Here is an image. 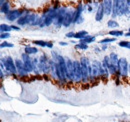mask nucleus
<instances>
[{"mask_svg": "<svg viewBox=\"0 0 130 122\" xmlns=\"http://www.w3.org/2000/svg\"><path fill=\"white\" fill-rule=\"evenodd\" d=\"M82 83V70L80 61H74V74H73V84Z\"/></svg>", "mask_w": 130, "mask_h": 122, "instance_id": "1", "label": "nucleus"}, {"mask_svg": "<svg viewBox=\"0 0 130 122\" xmlns=\"http://www.w3.org/2000/svg\"><path fill=\"white\" fill-rule=\"evenodd\" d=\"M129 64L127 63L126 58H120L118 61V73L120 74V76L123 78H126L128 71H129Z\"/></svg>", "mask_w": 130, "mask_h": 122, "instance_id": "2", "label": "nucleus"}, {"mask_svg": "<svg viewBox=\"0 0 130 122\" xmlns=\"http://www.w3.org/2000/svg\"><path fill=\"white\" fill-rule=\"evenodd\" d=\"M1 63L3 64V66H5L6 70H8L9 72H11L12 74L16 73L17 72V68L16 65H15V62H13V59L10 57V56H7L5 58H2Z\"/></svg>", "mask_w": 130, "mask_h": 122, "instance_id": "3", "label": "nucleus"}, {"mask_svg": "<svg viewBox=\"0 0 130 122\" xmlns=\"http://www.w3.org/2000/svg\"><path fill=\"white\" fill-rule=\"evenodd\" d=\"M23 13H25V10L23 9H14V10H10L5 15V17L9 21H14L16 19H19L21 16H23Z\"/></svg>", "mask_w": 130, "mask_h": 122, "instance_id": "4", "label": "nucleus"}, {"mask_svg": "<svg viewBox=\"0 0 130 122\" xmlns=\"http://www.w3.org/2000/svg\"><path fill=\"white\" fill-rule=\"evenodd\" d=\"M22 59H23L24 67H25L26 71H27L28 73L33 71V63H32V60L30 59V56H29L28 54L24 53V54H22Z\"/></svg>", "mask_w": 130, "mask_h": 122, "instance_id": "5", "label": "nucleus"}, {"mask_svg": "<svg viewBox=\"0 0 130 122\" xmlns=\"http://www.w3.org/2000/svg\"><path fill=\"white\" fill-rule=\"evenodd\" d=\"M102 6H103V10H104V14L106 15H111L112 14V10H113V1L111 0H105L102 2Z\"/></svg>", "mask_w": 130, "mask_h": 122, "instance_id": "6", "label": "nucleus"}, {"mask_svg": "<svg viewBox=\"0 0 130 122\" xmlns=\"http://www.w3.org/2000/svg\"><path fill=\"white\" fill-rule=\"evenodd\" d=\"M74 12H75V9L74 10H68L66 15H65L64 21H63V26L65 27H69L71 25V23H73V18H74Z\"/></svg>", "mask_w": 130, "mask_h": 122, "instance_id": "7", "label": "nucleus"}, {"mask_svg": "<svg viewBox=\"0 0 130 122\" xmlns=\"http://www.w3.org/2000/svg\"><path fill=\"white\" fill-rule=\"evenodd\" d=\"M15 65H16L17 71H18L19 74H20V77L27 76L28 72L26 71V69H25V67H24V63H23L22 61H20L19 59H16V60H15Z\"/></svg>", "mask_w": 130, "mask_h": 122, "instance_id": "8", "label": "nucleus"}, {"mask_svg": "<svg viewBox=\"0 0 130 122\" xmlns=\"http://www.w3.org/2000/svg\"><path fill=\"white\" fill-rule=\"evenodd\" d=\"M83 9H84L83 4L79 3V4L77 5L76 9H75V12H74V18H73V22H74V23H77L78 19L81 17V12L83 11Z\"/></svg>", "mask_w": 130, "mask_h": 122, "instance_id": "9", "label": "nucleus"}, {"mask_svg": "<svg viewBox=\"0 0 130 122\" xmlns=\"http://www.w3.org/2000/svg\"><path fill=\"white\" fill-rule=\"evenodd\" d=\"M103 16H104V10H103V6L102 4H99L97 8V11H96V14H95V20L96 21H101L103 19Z\"/></svg>", "mask_w": 130, "mask_h": 122, "instance_id": "10", "label": "nucleus"}, {"mask_svg": "<svg viewBox=\"0 0 130 122\" xmlns=\"http://www.w3.org/2000/svg\"><path fill=\"white\" fill-rule=\"evenodd\" d=\"M1 13H4L5 15L10 11V4H9V2H7V1H4V0H1Z\"/></svg>", "mask_w": 130, "mask_h": 122, "instance_id": "11", "label": "nucleus"}, {"mask_svg": "<svg viewBox=\"0 0 130 122\" xmlns=\"http://www.w3.org/2000/svg\"><path fill=\"white\" fill-rule=\"evenodd\" d=\"M119 5H120V1L119 0H115L113 1V10H112V17H116L119 15Z\"/></svg>", "mask_w": 130, "mask_h": 122, "instance_id": "12", "label": "nucleus"}, {"mask_svg": "<svg viewBox=\"0 0 130 122\" xmlns=\"http://www.w3.org/2000/svg\"><path fill=\"white\" fill-rule=\"evenodd\" d=\"M37 17H38V15H37V14H35V13H29V14H27V15H26L27 24H29V25H33V24H34V22L36 21Z\"/></svg>", "mask_w": 130, "mask_h": 122, "instance_id": "13", "label": "nucleus"}, {"mask_svg": "<svg viewBox=\"0 0 130 122\" xmlns=\"http://www.w3.org/2000/svg\"><path fill=\"white\" fill-rule=\"evenodd\" d=\"M109 58H110V61H111V64L115 66V67H118V57H117V54L115 53V52H112V53H110V55H109Z\"/></svg>", "mask_w": 130, "mask_h": 122, "instance_id": "14", "label": "nucleus"}, {"mask_svg": "<svg viewBox=\"0 0 130 122\" xmlns=\"http://www.w3.org/2000/svg\"><path fill=\"white\" fill-rule=\"evenodd\" d=\"M38 52V49L36 47H32V46H26L25 47V53L30 55V54H35Z\"/></svg>", "mask_w": 130, "mask_h": 122, "instance_id": "15", "label": "nucleus"}, {"mask_svg": "<svg viewBox=\"0 0 130 122\" xmlns=\"http://www.w3.org/2000/svg\"><path fill=\"white\" fill-rule=\"evenodd\" d=\"M95 40V37L94 36H90V35H87L85 38H83L82 40H80L81 42L80 43H84V44H89L91 42H93Z\"/></svg>", "mask_w": 130, "mask_h": 122, "instance_id": "16", "label": "nucleus"}, {"mask_svg": "<svg viewBox=\"0 0 130 122\" xmlns=\"http://www.w3.org/2000/svg\"><path fill=\"white\" fill-rule=\"evenodd\" d=\"M88 35V33H87V31H79V32H77V33H75V36H74V38H76V39H80L82 40L83 38H85L86 36Z\"/></svg>", "mask_w": 130, "mask_h": 122, "instance_id": "17", "label": "nucleus"}, {"mask_svg": "<svg viewBox=\"0 0 130 122\" xmlns=\"http://www.w3.org/2000/svg\"><path fill=\"white\" fill-rule=\"evenodd\" d=\"M12 29L11 26L7 25V24H1L0 25V30H1V33H8V31H10Z\"/></svg>", "mask_w": 130, "mask_h": 122, "instance_id": "18", "label": "nucleus"}, {"mask_svg": "<svg viewBox=\"0 0 130 122\" xmlns=\"http://www.w3.org/2000/svg\"><path fill=\"white\" fill-rule=\"evenodd\" d=\"M17 23L19 24V25H21V26H24V25H26L27 24V19H26V15L24 16H21L18 20H17Z\"/></svg>", "mask_w": 130, "mask_h": 122, "instance_id": "19", "label": "nucleus"}, {"mask_svg": "<svg viewBox=\"0 0 130 122\" xmlns=\"http://www.w3.org/2000/svg\"><path fill=\"white\" fill-rule=\"evenodd\" d=\"M107 25H108V27L109 28H116V27H118L119 26V24L115 21V20H109L108 22H107Z\"/></svg>", "mask_w": 130, "mask_h": 122, "instance_id": "20", "label": "nucleus"}, {"mask_svg": "<svg viewBox=\"0 0 130 122\" xmlns=\"http://www.w3.org/2000/svg\"><path fill=\"white\" fill-rule=\"evenodd\" d=\"M115 40H116L115 38H104V39L100 40V41H99V43H100V44H104V43H111V42H114Z\"/></svg>", "mask_w": 130, "mask_h": 122, "instance_id": "21", "label": "nucleus"}, {"mask_svg": "<svg viewBox=\"0 0 130 122\" xmlns=\"http://www.w3.org/2000/svg\"><path fill=\"white\" fill-rule=\"evenodd\" d=\"M33 43H34V44H36V45L45 47V46H47V43H48V42L43 41V40H35V41H33Z\"/></svg>", "mask_w": 130, "mask_h": 122, "instance_id": "22", "label": "nucleus"}, {"mask_svg": "<svg viewBox=\"0 0 130 122\" xmlns=\"http://www.w3.org/2000/svg\"><path fill=\"white\" fill-rule=\"evenodd\" d=\"M118 45L120 47H125V48L130 49V41H120L118 43Z\"/></svg>", "mask_w": 130, "mask_h": 122, "instance_id": "23", "label": "nucleus"}, {"mask_svg": "<svg viewBox=\"0 0 130 122\" xmlns=\"http://www.w3.org/2000/svg\"><path fill=\"white\" fill-rule=\"evenodd\" d=\"M109 35H112V36H122L123 32L119 30H112L109 32Z\"/></svg>", "mask_w": 130, "mask_h": 122, "instance_id": "24", "label": "nucleus"}, {"mask_svg": "<svg viewBox=\"0 0 130 122\" xmlns=\"http://www.w3.org/2000/svg\"><path fill=\"white\" fill-rule=\"evenodd\" d=\"M75 48L76 49H81V50H86L88 48V45L87 44H84V43H79V44L75 45Z\"/></svg>", "mask_w": 130, "mask_h": 122, "instance_id": "25", "label": "nucleus"}, {"mask_svg": "<svg viewBox=\"0 0 130 122\" xmlns=\"http://www.w3.org/2000/svg\"><path fill=\"white\" fill-rule=\"evenodd\" d=\"M0 46L3 48V47H13L14 46V44H12V43H9V42H2L1 44H0Z\"/></svg>", "mask_w": 130, "mask_h": 122, "instance_id": "26", "label": "nucleus"}, {"mask_svg": "<svg viewBox=\"0 0 130 122\" xmlns=\"http://www.w3.org/2000/svg\"><path fill=\"white\" fill-rule=\"evenodd\" d=\"M0 37L2 38V39H6V38H9L10 37V34L9 33H1V35H0Z\"/></svg>", "mask_w": 130, "mask_h": 122, "instance_id": "27", "label": "nucleus"}, {"mask_svg": "<svg viewBox=\"0 0 130 122\" xmlns=\"http://www.w3.org/2000/svg\"><path fill=\"white\" fill-rule=\"evenodd\" d=\"M74 36H75V33L74 32H69V33L66 34V37H68V38H72Z\"/></svg>", "mask_w": 130, "mask_h": 122, "instance_id": "28", "label": "nucleus"}, {"mask_svg": "<svg viewBox=\"0 0 130 122\" xmlns=\"http://www.w3.org/2000/svg\"><path fill=\"white\" fill-rule=\"evenodd\" d=\"M11 28H12V30H16V31L20 30V28L17 27V26H15V25H11Z\"/></svg>", "mask_w": 130, "mask_h": 122, "instance_id": "29", "label": "nucleus"}, {"mask_svg": "<svg viewBox=\"0 0 130 122\" xmlns=\"http://www.w3.org/2000/svg\"><path fill=\"white\" fill-rule=\"evenodd\" d=\"M82 22H83V17H80V18H79V19H78V21H77V23H78V24H79V23H82Z\"/></svg>", "mask_w": 130, "mask_h": 122, "instance_id": "30", "label": "nucleus"}, {"mask_svg": "<svg viewBox=\"0 0 130 122\" xmlns=\"http://www.w3.org/2000/svg\"><path fill=\"white\" fill-rule=\"evenodd\" d=\"M59 44H60V45H62V46H66L67 44H68V43H66V42H60Z\"/></svg>", "mask_w": 130, "mask_h": 122, "instance_id": "31", "label": "nucleus"}, {"mask_svg": "<svg viewBox=\"0 0 130 122\" xmlns=\"http://www.w3.org/2000/svg\"><path fill=\"white\" fill-rule=\"evenodd\" d=\"M125 36H128V37H130V28H129V32H128V33H126V34H125Z\"/></svg>", "mask_w": 130, "mask_h": 122, "instance_id": "32", "label": "nucleus"}, {"mask_svg": "<svg viewBox=\"0 0 130 122\" xmlns=\"http://www.w3.org/2000/svg\"><path fill=\"white\" fill-rule=\"evenodd\" d=\"M106 48H107V45H104L103 47H102V49H103V50H105Z\"/></svg>", "mask_w": 130, "mask_h": 122, "instance_id": "33", "label": "nucleus"}, {"mask_svg": "<svg viewBox=\"0 0 130 122\" xmlns=\"http://www.w3.org/2000/svg\"><path fill=\"white\" fill-rule=\"evenodd\" d=\"M128 68H129V74H130V63H129V67H128Z\"/></svg>", "mask_w": 130, "mask_h": 122, "instance_id": "34", "label": "nucleus"}]
</instances>
